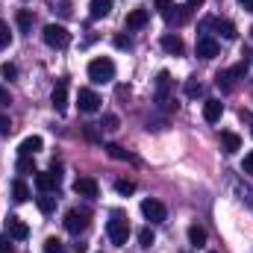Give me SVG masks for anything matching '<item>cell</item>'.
<instances>
[{
	"label": "cell",
	"instance_id": "cell-27",
	"mask_svg": "<svg viewBox=\"0 0 253 253\" xmlns=\"http://www.w3.org/2000/svg\"><path fill=\"white\" fill-rule=\"evenodd\" d=\"M153 242H156V236H153V230H150V227L138 230V245H141V248H150Z\"/></svg>",
	"mask_w": 253,
	"mask_h": 253
},
{
	"label": "cell",
	"instance_id": "cell-25",
	"mask_svg": "<svg viewBox=\"0 0 253 253\" xmlns=\"http://www.w3.org/2000/svg\"><path fill=\"white\" fill-rule=\"evenodd\" d=\"M15 21H18V27H21V33H30V30H33V15H30L27 9H21V12L15 15Z\"/></svg>",
	"mask_w": 253,
	"mask_h": 253
},
{
	"label": "cell",
	"instance_id": "cell-1",
	"mask_svg": "<svg viewBox=\"0 0 253 253\" xmlns=\"http://www.w3.org/2000/svg\"><path fill=\"white\" fill-rule=\"evenodd\" d=\"M88 80H91V83H97V85L112 83V80H115V62H112V59H106V56L91 59V62H88Z\"/></svg>",
	"mask_w": 253,
	"mask_h": 253
},
{
	"label": "cell",
	"instance_id": "cell-40",
	"mask_svg": "<svg viewBox=\"0 0 253 253\" xmlns=\"http://www.w3.org/2000/svg\"><path fill=\"white\" fill-rule=\"evenodd\" d=\"M242 121L251 126V132H253V112H248V109H242Z\"/></svg>",
	"mask_w": 253,
	"mask_h": 253
},
{
	"label": "cell",
	"instance_id": "cell-7",
	"mask_svg": "<svg viewBox=\"0 0 253 253\" xmlns=\"http://www.w3.org/2000/svg\"><path fill=\"white\" fill-rule=\"evenodd\" d=\"M6 236H9V239H15V242H24V239L30 236V227H27L21 218L9 215V218H6Z\"/></svg>",
	"mask_w": 253,
	"mask_h": 253
},
{
	"label": "cell",
	"instance_id": "cell-41",
	"mask_svg": "<svg viewBox=\"0 0 253 253\" xmlns=\"http://www.w3.org/2000/svg\"><path fill=\"white\" fill-rule=\"evenodd\" d=\"M0 253H12V245H9V236L0 239Z\"/></svg>",
	"mask_w": 253,
	"mask_h": 253
},
{
	"label": "cell",
	"instance_id": "cell-12",
	"mask_svg": "<svg viewBox=\"0 0 253 253\" xmlns=\"http://www.w3.org/2000/svg\"><path fill=\"white\" fill-rule=\"evenodd\" d=\"M197 56L200 59H215L218 56V42L212 36H200L197 39Z\"/></svg>",
	"mask_w": 253,
	"mask_h": 253
},
{
	"label": "cell",
	"instance_id": "cell-23",
	"mask_svg": "<svg viewBox=\"0 0 253 253\" xmlns=\"http://www.w3.org/2000/svg\"><path fill=\"white\" fill-rule=\"evenodd\" d=\"M189 242L194 245V248H203V245H206V230H203L200 224L189 227Z\"/></svg>",
	"mask_w": 253,
	"mask_h": 253
},
{
	"label": "cell",
	"instance_id": "cell-10",
	"mask_svg": "<svg viewBox=\"0 0 253 253\" xmlns=\"http://www.w3.org/2000/svg\"><path fill=\"white\" fill-rule=\"evenodd\" d=\"M77 100H80V109H83L85 115H94V112L100 109V97H97L91 88H80V97H77Z\"/></svg>",
	"mask_w": 253,
	"mask_h": 253
},
{
	"label": "cell",
	"instance_id": "cell-2",
	"mask_svg": "<svg viewBox=\"0 0 253 253\" xmlns=\"http://www.w3.org/2000/svg\"><path fill=\"white\" fill-rule=\"evenodd\" d=\"M42 36H44V44H50V47H56V50L68 47V42H71V33L65 30L62 24H47Z\"/></svg>",
	"mask_w": 253,
	"mask_h": 253
},
{
	"label": "cell",
	"instance_id": "cell-24",
	"mask_svg": "<svg viewBox=\"0 0 253 253\" xmlns=\"http://www.w3.org/2000/svg\"><path fill=\"white\" fill-rule=\"evenodd\" d=\"M36 203H39V212H42V215H50V212L56 209V197H50V194H42Z\"/></svg>",
	"mask_w": 253,
	"mask_h": 253
},
{
	"label": "cell",
	"instance_id": "cell-28",
	"mask_svg": "<svg viewBox=\"0 0 253 253\" xmlns=\"http://www.w3.org/2000/svg\"><path fill=\"white\" fill-rule=\"evenodd\" d=\"M215 83H218V85H221L224 91H230V88H233V77H230L227 71H218V77H215Z\"/></svg>",
	"mask_w": 253,
	"mask_h": 253
},
{
	"label": "cell",
	"instance_id": "cell-17",
	"mask_svg": "<svg viewBox=\"0 0 253 253\" xmlns=\"http://www.w3.org/2000/svg\"><path fill=\"white\" fill-rule=\"evenodd\" d=\"M162 50H165V53H174V56H183L186 44H183V39H180V36L168 33V36H162Z\"/></svg>",
	"mask_w": 253,
	"mask_h": 253
},
{
	"label": "cell",
	"instance_id": "cell-11",
	"mask_svg": "<svg viewBox=\"0 0 253 253\" xmlns=\"http://www.w3.org/2000/svg\"><path fill=\"white\" fill-rule=\"evenodd\" d=\"M171 74L168 71H159V77H156V103H168V94H171Z\"/></svg>",
	"mask_w": 253,
	"mask_h": 253
},
{
	"label": "cell",
	"instance_id": "cell-13",
	"mask_svg": "<svg viewBox=\"0 0 253 253\" xmlns=\"http://www.w3.org/2000/svg\"><path fill=\"white\" fill-rule=\"evenodd\" d=\"M50 103H53V109H56V112H65V106H68V83H65V80H59V83L53 85Z\"/></svg>",
	"mask_w": 253,
	"mask_h": 253
},
{
	"label": "cell",
	"instance_id": "cell-31",
	"mask_svg": "<svg viewBox=\"0 0 253 253\" xmlns=\"http://www.w3.org/2000/svg\"><path fill=\"white\" fill-rule=\"evenodd\" d=\"M44 253H65V245L59 239H47L44 242Z\"/></svg>",
	"mask_w": 253,
	"mask_h": 253
},
{
	"label": "cell",
	"instance_id": "cell-32",
	"mask_svg": "<svg viewBox=\"0 0 253 253\" xmlns=\"http://www.w3.org/2000/svg\"><path fill=\"white\" fill-rule=\"evenodd\" d=\"M115 191H118V194H132V191H135V183H132V180H118V183H115Z\"/></svg>",
	"mask_w": 253,
	"mask_h": 253
},
{
	"label": "cell",
	"instance_id": "cell-6",
	"mask_svg": "<svg viewBox=\"0 0 253 253\" xmlns=\"http://www.w3.org/2000/svg\"><path fill=\"white\" fill-rule=\"evenodd\" d=\"M59 174H53V171H36V189L42 191V194H50V191L59 189Z\"/></svg>",
	"mask_w": 253,
	"mask_h": 253
},
{
	"label": "cell",
	"instance_id": "cell-20",
	"mask_svg": "<svg viewBox=\"0 0 253 253\" xmlns=\"http://www.w3.org/2000/svg\"><path fill=\"white\" fill-rule=\"evenodd\" d=\"M221 144H224V150H227V153L242 150V138H239L236 132H230V129H224V132H221Z\"/></svg>",
	"mask_w": 253,
	"mask_h": 253
},
{
	"label": "cell",
	"instance_id": "cell-15",
	"mask_svg": "<svg viewBox=\"0 0 253 253\" xmlns=\"http://www.w3.org/2000/svg\"><path fill=\"white\" fill-rule=\"evenodd\" d=\"M42 147H44L42 135H27V138L21 141V147H18V156H36Z\"/></svg>",
	"mask_w": 253,
	"mask_h": 253
},
{
	"label": "cell",
	"instance_id": "cell-4",
	"mask_svg": "<svg viewBox=\"0 0 253 253\" xmlns=\"http://www.w3.org/2000/svg\"><path fill=\"white\" fill-rule=\"evenodd\" d=\"M141 215H144L150 224H162V221H165V215H168V209H165V203H162V200L147 197V200H141Z\"/></svg>",
	"mask_w": 253,
	"mask_h": 253
},
{
	"label": "cell",
	"instance_id": "cell-14",
	"mask_svg": "<svg viewBox=\"0 0 253 253\" xmlns=\"http://www.w3.org/2000/svg\"><path fill=\"white\" fill-rule=\"evenodd\" d=\"M221 115H224V103L221 100H206L203 103V121L206 124H218Z\"/></svg>",
	"mask_w": 253,
	"mask_h": 253
},
{
	"label": "cell",
	"instance_id": "cell-47",
	"mask_svg": "<svg viewBox=\"0 0 253 253\" xmlns=\"http://www.w3.org/2000/svg\"><path fill=\"white\" fill-rule=\"evenodd\" d=\"M251 36H253V30H251Z\"/></svg>",
	"mask_w": 253,
	"mask_h": 253
},
{
	"label": "cell",
	"instance_id": "cell-18",
	"mask_svg": "<svg viewBox=\"0 0 253 253\" xmlns=\"http://www.w3.org/2000/svg\"><path fill=\"white\" fill-rule=\"evenodd\" d=\"M112 12V0H91L88 3V15L97 21V18H106Z\"/></svg>",
	"mask_w": 253,
	"mask_h": 253
},
{
	"label": "cell",
	"instance_id": "cell-19",
	"mask_svg": "<svg viewBox=\"0 0 253 253\" xmlns=\"http://www.w3.org/2000/svg\"><path fill=\"white\" fill-rule=\"evenodd\" d=\"M147 24V9H132L126 15V30H141Z\"/></svg>",
	"mask_w": 253,
	"mask_h": 253
},
{
	"label": "cell",
	"instance_id": "cell-30",
	"mask_svg": "<svg viewBox=\"0 0 253 253\" xmlns=\"http://www.w3.org/2000/svg\"><path fill=\"white\" fill-rule=\"evenodd\" d=\"M233 80H242V77H248V62H239V65H233L230 71H227Z\"/></svg>",
	"mask_w": 253,
	"mask_h": 253
},
{
	"label": "cell",
	"instance_id": "cell-21",
	"mask_svg": "<svg viewBox=\"0 0 253 253\" xmlns=\"http://www.w3.org/2000/svg\"><path fill=\"white\" fill-rule=\"evenodd\" d=\"M12 197H15V203H27L30 200V189H27L24 180H15L12 183Z\"/></svg>",
	"mask_w": 253,
	"mask_h": 253
},
{
	"label": "cell",
	"instance_id": "cell-36",
	"mask_svg": "<svg viewBox=\"0 0 253 253\" xmlns=\"http://www.w3.org/2000/svg\"><path fill=\"white\" fill-rule=\"evenodd\" d=\"M168 118H147V129H165Z\"/></svg>",
	"mask_w": 253,
	"mask_h": 253
},
{
	"label": "cell",
	"instance_id": "cell-26",
	"mask_svg": "<svg viewBox=\"0 0 253 253\" xmlns=\"http://www.w3.org/2000/svg\"><path fill=\"white\" fill-rule=\"evenodd\" d=\"M18 174H36L33 156H21V159H18Z\"/></svg>",
	"mask_w": 253,
	"mask_h": 253
},
{
	"label": "cell",
	"instance_id": "cell-34",
	"mask_svg": "<svg viewBox=\"0 0 253 253\" xmlns=\"http://www.w3.org/2000/svg\"><path fill=\"white\" fill-rule=\"evenodd\" d=\"M0 74H3V80H15V77H18V68H15L12 62H6L3 68H0Z\"/></svg>",
	"mask_w": 253,
	"mask_h": 253
},
{
	"label": "cell",
	"instance_id": "cell-16",
	"mask_svg": "<svg viewBox=\"0 0 253 253\" xmlns=\"http://www.w3.org/2000/svg\"><path fill=\"white\" fill-rule=\"evenodd\" d=\"M74 191H77L80 197H97V194H100L97 183H94L91 177H80V180L74 183Z\"/></svg>",
	"mask_w": 253,
	"mask_h": 253
},
{
	"label": "cell",
	"instance_id": "cell-38",
	"mask_svg": "<svg viewBox=\"0 0 253 253\" xmlns=\"http://www.w3.org/2000/svg\"><path fill=\"white\" fill-rule=\"evenodd\" d=\"M9 103H12V94H9V88L0 85V106H9Z\"/></svg>",
	"mask_w": 253,
	"mask_h": 253
},
{
	"label": "cell",
	"instance_id": "cell-22",
	"mask_svg": "<svg viewBox=\"0 0 253 253\" xmlns=\"http://www.w3.org/2000/svg\"><path fill=\"white\" fill-rule=\"evenodd\" d=\"M106 153H109L112 159H118V162H135V159H132V153H126L121 144H106Z\"/></svg>",
	"mask_w": 253,
	"mask_h": 253
},
{
	"label": "cell",
	"instance_id": "cell-39",
	"mask_svg": "<svg viewBox=\"0 0 253 253\" xmlns=\"http://www.w3.org/2000/svg\"><path fill=\"white\" fill-rule=\"evenodd\" d=\"M242 168H245L248 174H253V150L248 153V156H245V165H242Z\"/></svg>",
	"mask_w": 253,
	"mask_h": 253
},
{
	"label": "cell",
	"instance_id": "cell-5",
	"mask_svg": "<svg viewBox=\"0 0 253 253\" xmlns=\"http://www.w3.org/2000/svg\"><path fill=\"white\" fill-rule=\"evenodd\" d=\"M85 227H88V212H85V209H68V212H65V230H68V233L80 236Z\"/></svg>",
	"mask_w": 253,
	"mask_h": 253
},
{
	"label": "cell",
	"instance_id": "cell-35",
	"mask_svg": "<svg viewBox=\"0 0 253 253\" xmlns=\"http://www.w3.org/2000/svg\"><path fill=\"white\" fill-rule=\"evenodd\" d=\"M9 42H12V33H9V27L0 21V47H6Z\"/></svg>",
	"mask_w": 253,
	"mask_h": 253
},
{
	"label": "cell",
	"instance_id": "cell-37",
	"mask_svg": "<svg viewBox=\"0 0 253 253\" xmlns=\"http://www.w3.org/2000/svg\"><path fill=\"white\" fill-rule=\"evenodd\" d=\"M9 132H12V121L6 115H0V135H9Z\"/></svg>",
	"mask_w": 253,
	"mask_h": 253
},
{
	"label": "cell",
	"instance_id": "cell-8",
	"mask_svg": "<svg viewBox=\"0 0 253 253\" xmlns=\"http://www.w3.org/2000/svg\"><path fill=\"white\" fill-rule=\"evenodd\" d=\"M162 18H165L168 24L180 27V24H186V21L191 18V6H177V3H174L171 9H165V12H162Z\"/></svg>",
	"mask_w": 253,
	"mask_h": 253
},
{
	"label": "cell",
	"instance_id": "cell-48",
	"mask_svg": "<svg viewBox=\"0 0 253 253\" xmlns=\"http://www.w3.org/2000/svg\"><path fill=\"white\" fill-rule=\"evenodd\" d=\"M212 253H215V251H212Z\"/></svg>",
	"mask_w": 253,
	"mask_h": 253
},
{
	"label": "cell",
	"instance_id": "cell-43",
	"mask_svg": "<svg viewBox=\"0 0 253 253\" xmlns=\"http://www.w3.org/2000/svg\"><path fill=\"white\" fill-rule=\"evenodd\" d=\"M115 44H118V47H121V50H129V39H126V36H118V39H115Z\"/></svg>",
	"mask_w": 253,
	"mask_h": 253
},
{
	"label": "cell",
	"instance_id": "cell-3",
	"mask_svg": "<svg viewBox=\"0 0 253 253\" xmlns=\"http://www.w3.org/2000/svg\"><path fill=\"white\" fill-rule=\"evenodd\" d=\"M106 233H109V242L112 245H126V239H129V224H126L121 215H112V221L106 224Z\"/></svg>",
	"mask_w": 253,
	"mask_h": 253
},
{
	"label": "cell",
	"instance_id": "cell-45",
	"mask_svg": "<svg viewBox=\"0 0 253 253\" xmlns=\"http://www.w3.org/2000/svg\"><path fill=\"white\" fill-rule=\"evenodd\" d=\"M239 3H242V9H245V12H253V0H239Z\"/></svg>",
	"mask_w": 253,
	"mask_h": 253
},
{
	"label": "cell",
	"instance_id": "cell-42",
	"mask_svg": "<svg viewBox=\"0 0 253 253\" xmlns=\"http://www.w3.org/2000/svg\"><path fill=\"white\" fill-rule=\"evenodd\" d=\"M174 6V0H156V9L159 12H165V9H171Z\"/></svg>",
	"mask_w": 253,
	"mask_h": 253
},
{
	"label": "cell",
	"instance_id": "cell-9",
	"mask_svg": "<svg viewBox=\"0 0 253 253\" xmlns=\"http://www.w3.org/2000/svg\"><path fill=\"white\" fill-rule=\"evenodd\" d=\"M209 27H215V30H218V33H221V36H224L227 42H233V39L239 36V33H236V27H233V21H221V18H206V21H203V30H209Z\"/></svg>",
	"mask_w": 253,
	"mask_h": 253
},
{
	"label": "cell",
	"instance_id": "cell-29",
	"mask_svg": "<svg viewBox=\"0 0 253 253\" xmlns=\"http://www.w3.org/2000/svg\"><path fill=\"white\" fill-rule=\"evenodd\" d=\"M186 94H189V97H200V94H203V85H200L194 77H191L189 83H186Z\"/></svg>",
	"mask_w": 253,
	"mask_h": 253
},
{
	"label": "cell",
	"instance_id": "cell-44",
	"mask_svg": "<svg viewBox=\"0 0 253 253\" xmlns=\"http://www.w3.org/2000/svg\"><path fill=\"white\" fill-rule=\"evenodd\" d=\"M85 138H88V141H97V132H94L91 126H85Z\"/></svg>",
	"mask_w": 253,
	"mask_h": 253
},
{
	"label": "cell",
	"instance_id": "cell-46",
	"mask_svg": "<svg viewBox=\"0 0 253 253\" xmlns=\"http://www.w3.org/2000/svg\"><path fill=\"white\" fill-rule=\"evenodd\" d=\"M200 3H203V0H186V6H191V9H194V6H200Z\"/></svg>",
	"mask_w": 253,
	"mask_h": 253
},
{
	"label": "cell",
	"instance_id": "cell-33",
	"mask_svg": "<svg viewBox=\"0 0 253 253\" xmlns=\"http://www.w3.org/2000/svg\"><path fill=\"white\" fill-rule=\"evenodd\" d=\"M100 129H118V115H103V124H100Z\"/></svg>",
	"mask_w": 253,
	"mask_h": 253
}]
</instances>
